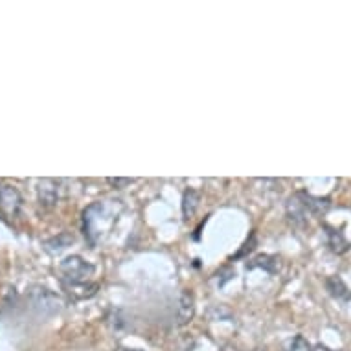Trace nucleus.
<instances>
[{"instance_id":"f257e3e1","label":"nucleus","mask_w":351,"mask_h":351,"mask_svg":"<svg viewBox=\"0 0 351 351\" xmlns=\"http://www.w3.org/2000/svg\"><path fill=\"white\" fill-rule=\"evenodd\" d=\"M123 204L120 201H98L83 212V232L88 243L96 247L109 236L114 225L118 223Z\"/></svg>"},{"instance_id":"f03ea898","label":"nucleus","mask_w":351,"mask_h":351,"mask_svg":"<svg viewBox=\"0 0 351 351\" xmlns=\"http://www.w3.org/2000/svg\"><path fill=\"white\" fill-rule=\"evenodd\" d=\"M94 265L88 263L86 259L81 256H69L61 261L59 272H61V280H63L64 289H69L70 293H75L77 289H90L96 291V285H88L90 278L94 276Z\"/></svg>"},{"instance_id":"7ed1b4c3","label":"nucleus","mask_w":351,"mask_h":351,"mask_svg":"<svg viewBox=\"0 0 351 351\" xmlns=\"http://www.w3.org/2000/svg\"><path fill=\"white\" fill-rule=\"evenodd\" d=\"M29 300H32V305H34L35 309H39L43 315H56L61 309V305H63L58 294H53L47 287H35L29 293Z\"/></svg>"},{"instance_id":"20e7f679","label":"nucleus","mask_w":351,"mask_h":351,"mask_svg":"<svg viewBox=\"0 0 351 351\" xmlns=\"http://www.w3.org/2000/svg\"><path fill=\"white\" fill-rule=\"evenodd\" d=\"M23 197L12 186H0V210L8 215H15L21 210Z\"/></svg>"},{"instance_id":"39448f33","label":"nucleus","mask_w":351,"mask_h":351,"mask_svg":"<svg viewBox=\"0 0 351 351\" xmlns=\"http://www.w3.org/2000/svg\"><path fill=\"white\" fill-rule=\"evenodd\" d=\"M195 315V300H193V294L190 291H184L182 296H180V305H179V324L184 326L193 318Z\"/></svg>"},{"instance_id":"423d86ee","label":"nucleus","mask_w":351,"mask_h":351,"mask_svg":"<svg viewBox=\"0 0 351 351\" xmlns=\"http://www.w3.org/2000/svg\"><path fill=\"white\" fill-rule=\"evenodd\" d=\"M326 230H328V245L335 254H344L350 250V241L346 239L342 232L329 228V226H326Z\"/></svg>"},{"instance_id":"0eeeda50","label":"nucleus","mask_w":351,"mask_h":351,"mask_svg":"<svg viewBox=\"0 0 351 351\" xmlns=\"http://www.w3.org/2000/svg\"><path fill=\"white\" fill-rule=\"evenodd\" d=\"M39 199L40 204H53L58 201V184L53 180H43L39 184Z\"/></svg>"},{"instance_id":"6e6552de","label":"nucleus","mask_w":351,"mask_h":351,"mask_svg":"<svg viewBox=\"0 0 351 351\" xmlns=\"http://www.w3.org/2000/svg\"><path fill=\"white\" fill-rule=\"evenodd\" d=\"M197 206H199V193L195 190H186L184 199H182V213H184V219L191 217L195 213Z\"/></svg>"},{"instance_id":"1a4fd4ad","label":"nucleus","mask_w":351,"mask_h":351,"mask_svg":"<svg viewBox=\"0 0 351 351\" xmlns=\"http://www.w3.org/2000/svg\"><path fill=\"white\" fill-rule=\"evenodd\" d=\"M326 287H328L329 294L335 296V298H350V293H348V287L344 285V282L340 280L339 276L329 278L328 282H326Z\"/></svg>"},{"instance_id":"9d476101","label":"nucleus","mask_w":351,"mask_h":351,"mask_svg":"<svg viewBox=\"0 0 351 351\" xmlns=\"http://www.w3.org/2000/svg\"><path fill=\"white\" fill-rule=\"evenodd\" d=\"M285 351H313L311 344H309V340L302 337V335H296L291 342L287 344Z\"/></svg>"},{"instance_id":"9b49d317","label":"nucleus","mask_w":351,"mask_h":351,"mask_svg":"<svg viewBox=\"0 0 351 351\" xmlns=\"http://www.w3.org/2000/svg\"><path fill=\"white\" fill-rule=\"evenodd\" d=\"M109 182L114 186H123V184H131L133 179H109Z\"/></svg>"},{"instance_id":"f8f14e48","label":"nucleus","mask_w":351,"mask_h":351,"mask_svg":"<svg viewBox=\"0 0 351 351\" xmlns=\"http://www.w3.org/2000/svg\"><path fill=\"white\" fill-rule=\"evenodd\" d=\"M116 351H140V350H129V348H118Z\"/></svg>"}]
</instances>
